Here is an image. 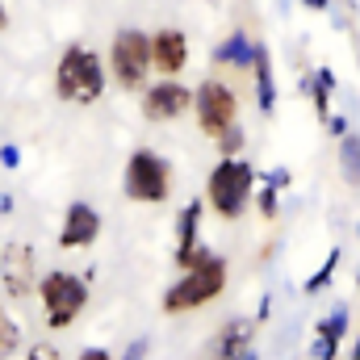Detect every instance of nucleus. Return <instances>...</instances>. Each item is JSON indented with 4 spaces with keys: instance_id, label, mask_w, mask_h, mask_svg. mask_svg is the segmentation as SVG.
I'll return each instance as SVG.
<instances>
[{
    "instance_id": "nucleus-1",
    "label": "nucleus",
    "mask_w": 360,
    "mask_h": 360,
    "mask_svg": "<svg viewBox=\"0 0 360 360\" xmlns=\"http://www.w3.org/2000/svg\"><path fill=\"white\" fill-rule=\"evenodd\" d=\"M105 84H109V72H105L96 51H89L84 42L63 46V55L55 63V96L59 101H68V105H96L105 96Z\"/></svg>"
},
{
    "instance_id": "nucleus-2",
    "label": "nucleus",
    "mask_w": 360,
    "mask_h": 360,
    "mask_svg": "<svg viewBox=\"0 0 360 360\" xmlns=\"http://www.w3.org/2000/svg\"><path fill=\"white\" fill-rule=\"evenodd\" d=\"M226 260L218 256V252H201L197 256V264L193 269L180 272V281H172L168 289H164V314H188V310H201V306H210L222 289H226Z\"/></svg>"
},
{
    "instance_id": "nucleus-3",
    "label": "nucleus",
    "mask_w": 360,
    "mask_h": 360,
    "mask_svg": "<svg viewBox=\"0 0 360 360\" xmlns=\"http://www.w3.org/2000/svg\"><path fill=\"white\" fill-rule=\"evenodd\" d=\"M252 193H256V168L248 160H239V155L235 160H218V168L205 180V201L226 222L243 218V210L252 205Z\"/></svg>"
},
{
    "instance_id": "nucleus-4",
    "label": "nucleus",
    "mask_w": 360,
    "mask_h": 360,
    "mask_svg": "<svg viewBox=\"0 0 360 360\" xmlns=\"http://www.w3.org/2000/svg\"><path fill=\"white\" fill-rule=\"evenodd\" d=\"M122 193L139 205H164L172 197V164L151 147L130 151V160L122 168Z\"/></svg>"
},
{
    "instance_id": "nucleus-5",
    "label": "nucleus",
    "mask_w": 360,
    "mask_h": 360,
    "mask_svg": "<svg viewBox=\"0 0 360 360\" xmlns=\"http://www.w3.org/2000/svg\"><path fill=\"white\" fill-rule=\"evenodd\" d=\"M38 302L46 310V327L63 331V327H72L84 314V306H89V281L76 276V272L51 269L46 276H38Z\"/></svg>"
},
{
    "instance_id": "nucleus-6",
    "label": "nucleus",
    "mask_w": 360,
    "mask_h": 360,
    "mask_svg": "<svg viewBox=\"0 0 360 360\" xmlns=\"http://www.w3.org/2000/svg\"><path fill=\"white\" fill-rule=\"evenodd\" d=\"M109 72H113V84L126 92H143L151 80V34L126 25L113 34L109 42Z\"/></svg>"
},
{
    "instance_id": "nucleus-7",
    "label": "nucleus",
    "mask_w": 360,
    "mask_h": 360,
    "mask_svg": "<svg viewBox=\"0 0 360 360\" xmlns=\"http://www.w3.org/2000/svg\"><path fill=\"white\" fill-rule=\"evenodd\" d=\"M193 109H197V126L205 139H218L239 122V96L226 80H205L193 92Z\"/></svg>"
},
{
    "instance_id": "nucleus-8",
    "label": "nucleus",
    "mask_w": 360,
    "mask_h": 360,
    "mask_svg": "<svg viewBox=\"0 0 360 360\" xmlns=\"http://www.w3.org/2000/svg\"><path fill=\"white\" fill-rule=\"evenodd\" d=\"M0 285L13 302H25L38 293V256L30 243H4L0 252Z\"/></svg>"
},
{
    "instance_id": "nucleus-9",
    "label": "nucleus",
    "mask_w": 360,
    "mask_h": 360,
    "mask_svg": "<svg viewBox=\"0 0 360 360\" xmlns=\"http://www.w3.org/2000/svg\"><path fill=\"white\" fill-rule=\"evenodd\" d=\"M193 109V89L180 80H155L143 89V117L147 122H176Z\"/></svg>"
},
{
    "instance_id": "nucleus-10",
    "label": "nucleus",
    "mask_w": 360,
    "mask_h": 360,
    "mask_svg": "<svg viewBox=\"0 0 360 360\" xmlns=\"http://www.w3.org/2000/svg\"><path fill=\"white\" fill-rule=\"evenodd\" d=\"M252 340H256V319L235 314V319H226V323L210 335V344L201 348V360H239L252 348Z\"/></svg>"
},
{
    "instance_id": "nucleus-11",
    "label": "nucleus",
    "mask_w": 360,
    "mask_h": 360,
    "mask_svg": "<svg viewBox=\"0 0 360 360\" xmlns=\"http://www.w3.org/2000/svg\"><path fill=\"white\" fill-rule=\"evenodd\" d=\"M101 239V214L89 201H72L63 210V226H59V248L63 252H84Z\"/></svg>"
},
{
    "instance_id": "nucleus-12",
    "label": "nucleus",
    "mask_w": 360,
    "mask_h": 360,
    "mask_svg": "<svg viewBox=\"0 0 360 360\" xmlns=\"http://www.w3.org/2000/svg\"><path fill=\"white\" fill-rule=\"evenodd\" d=\"M188 63V34L176 25H164L151 34V72H160L164 80H176Z\"/></svg>"
},
{
    "instance_id": "nucleus-13",
    "label": "nucleus",
    "mask_w": 360,
    "mask_h": 360,
    "mask_svg": "<svg viewBox=\"0 0 360 360\" xmlns=\"http://www.w3.org/2000/svg\"><path fill=\"white\" fill-rule=\"evenodd\" d=\"M201 218H205V205L193 197V201H184V210L176 214V269H193L197 264V256L205 252L201 248Z\"/></svg>"
},
{
    "instance_id": "nucleus-14",
    "label": "nucleus",
    "mask_w": 360,
    "mask_h": 360,
    "mask_svg": "<svg viewBox=\"0 0 360 360\" xmlns=\"http://www.w3.org/2000/svg\"><path fill=\"white\" fill-rule=\"evenodd\" d=\"M252 80H256V105H260V113L272 117L276 113V76H272L269 42H256V51H252Z\"/></svg>"
},
{
    "instance_id": "nucleus-15",
    "label": "nucleus",
    "mask_w": 360,
    "mask_h": 360,
    "mask_svg": "<svg viewBox=\"0 0 360 360\" xmlns=\"http://www.w3.org/2000/svg\"><path fill=\"white\" fill-rule=\"evenodd\" d=\"M252 51H256V42L248 38V30H243V25H235V30L222 38V46L214 51V63H222V68L231 63L235 72H252Z\"/></svg>"
},
{
    "instance_id": "nucleus-16",
    "label": "nucleus",
    "mask_w": 360,
    "mask_h": 360,
    "mask_svg": "<svg viewBox=\"0 0 360 360\" xmlns=\"http://www.w3.org/2000/svg\"><path fill=\"white\" fill-rule=\"evenodd\" d=\"M306 89H310V101H314L319 122L327 126V117H331V92H335V72H331V68H319V72L306 80Z\"/></svg>"
},
{
    "instance_id": "nucleus-17",
    "label": "nucleus",
    "mask_w": 360,
    "mask_h": 360,
    "mask_svg": "<svg viewBox=\"0 0 360 360\" xmlns=\"http://www.w3.org/2000/svg\"><path fill=\"white\" fill-rule=\"evenodd\" d=\"M340 176L348 180L352 188H360V139L356 134L340 139Z\"/></svg>"
},
{
    "instance_id": "nucleus-18",
    "label": "nucleus",
    "mask_w": 360,
    "mask_h": 360,
    "mask_svg": "<svg viewBox=\"0 0 360 360\" xmlns=\"http://www.w3.org/2000/svg\"><path fill=\"white\" fill-rule=\"evenodd\" d=\"M17 348H21V327H17V319L0 306V360L17 356Z\"/></svg>"
},
{
    "instance_id": "nucleus-19",
    "label": "nucleus",
    "mask_w": 360,
    "mask_h": 360,
    "mask_svg": "<svg viewBox=\"0 0 360 360\" xmlns=\"http://www.w3.org/2000/svg\"><path fill=\"white\" fill-rule=\"evenodd\" d=\"M340 260H344V252H340V248H331V256H327V260L319 264V272H314V276L306 281V293H323V289L331 285V276H335V269H340Z\"/></svg>"
},
{
    "instance_id": "nucleus-20",
    "label": "nucleus",
    "mask_w": 360,
    "mask_h": 360,
    "mask_svg": "<svg viewBox=\"0 0 360 360\" xmlns=\"http://www.w3.org/2000/svg\"><path fill=\"white\" fill-rule=\"evenodd\" d=\"M214 147H218V155H222V160H235V155L243 151V126L235 122L226 134H218V139H214Z\"/></svg>"
},
{
    "instance_id": "nucleus-21",
    "label": "nucleus",
    "mask_w": 360,
    "mask_h": 360,
    "mask_svg": "<svg viewBox=\"0 0 360 360\" xmlns=\"http://www.w3.org/2000/svg\"><path fill=\"white\" fill-rule=\"evenodd\" d=\"M344 331H348V310H344V306H340L331 319H323V323H319V340L340 344V340H344Z\"/></svg>"
},
{
    "instance_id": "nucleus-22",
    "label": "nucleus",
    "mask_w": 360,
    "mask_h": 360,
    "mask_svg": "<svg viewBox=\"0 0 360 360\" xmlns=\"http://www.w3.org/2000/svg\"><path fill=\"white\" fill-rule=\"evenodd\" d=\"M256 205H260V214H264V218H276V214H281V193L264 184V188H260V197H256Z\"/></svg>"
},
{
    "instance_id": "nucleus-23",
    "label": "nucleus",
    "mask_w": 360,
    "mask_h": 360,
    "mask_svg": "<svg viewBox=\"0 0 360 360\" xmlns=\"http://www.w3.org/2000/svg\"><path fill=\"white\" fill-rule=\"evenodd\" d=\"M25 360H63V352L55 348V344H30V352H25Z\"/></svg>"
},
{
    "instance_id": "nucleus-24",
    "label": "nucleus",
    "mask_w": 360,
    "mask_h": 360,
    "mask_svg": "<svg viewBox=\"0 0 360 360\" xmlns=\"http://www.w3.org/2000/svg\"><path fill=\"white\" fill-rule=\"evenodd\" d=\"M264 184L276 188V193H285V188H289V168H272L269 176H264Z\"/></svg>"
},
{
    "instance_id": "nucleus-25",
    "label": "nucleus",
    "mask_w": 360,
    "mask_h": 360,
    "mask_svg": "<svg viewBox=\"0 0 360 360\" xmlns=\"http://www.w3.org/2000/svg\"><path fill=\"white\" fill-rule=\"evenodd\" d=\"M340 356V344H331V340H314V360H335Z\"/></svg>"
},
{
    "instance_id": "nucleus-26",
    "label": "nucleus",
    "mask_w": 360,
    "mask_h": 360,
    "mask_svg": "<svg viewBox=\"0 0 360 360\" xmlns=\"http://www.w3.org/2000/svg\"><path fill=\"white\" fill-rule=\"evenodd\" d=\"M147 348H151L147 340H134V344H130V348L122 352V360H147Z\"/></svg>"
},
{
    "instance_id": "nucleus-27",
    "label": "nucleus",
    "mask_w": 360,
    "mask_h": 360,
    "mask_svg": "<svg viewBox=\"0 0 360 360\" xmlns=\"http://www.w3.org/2000/svg\"><path fill=\"white\" fill-rule=\"evenodd\" d=\"M0 164H4V168H17V164H21V151H17V147H0Z\"/></svg>"
},
{
    "instance_id": "nucleus-28",
    "label": "nucleus",
    "mask_w": 360,
    "mask_h": 360,
    "mask_svg": "<svg viewBox=\"0 0 360 360\" xmlns=\"http://www.w3.org/2000/svg\"><path fill=\"white\" fill-rule=\"evenodd\" d=\"M327 130H331L335 139H344V134H348V122H344V117H327Z\"/></svg>"
},
{
    "instance_id": "nucleus-29",
    "label": "nucleus",
    "mask_w": 360,
    "mask_h": 360,
    "mask_svg": "<svg viewBox=\"0 0 360 360\" xmlns=\"http://www.w3.org/2000/svg\"><path fill=\"white\" fill-rule=\"evenodd\" d=\"M302 8H310V13H327L331 8V0H297Z\"/></svg>"
},
{
    "instance_id": "nucleus-30",
    "label": "nucleus",
    "mask_w": 360,
    "mask_h": 360,
    "mask_svg": "<svg viewBox=\"0 0 360 360\" xmlns=\"http://www.w3.org/2000/svg\"><path fill=\"white\" fill-rule=\"evenodd\" d=\"M80 360H113V356H109L105 348H84V352H80Z\"/></svg>"
},
{
    "instance_id": "nucleus-31",
    "label": "nucleus",
    "mask_w": 360,
    "mask_h": 360,
    "mask_svg": "<svg viewBox=\"0 0 360 360\" xmlns=\"http://www.w3.org/2000/svg\"><path fill=\"white\" fill-rule=\"evenodd\" d=\"M0 214H13V197L8 193H0Z\"/></svg>"
},
{
    "instance_id": "nucleus-32",
    "label": "nucleus",
    "mask_w": 360,
    "mask_h": 360,
    "mask_svg": "<svg viewBox=\"0 0 360 360\" xmlns=\"http://www.w3.org/2000/svg\"><path fill=\"white\" fill-rule=\"evenodd\" d=\"M8 30V8H4V0H0V34Z\"/></svg>"
},
{
    "instance_id": "nucleus-33",
    "label": "nucleus",
    "mask_w": 360,
    "mask_h": 360,
    "mask_svg": "<svg viewBox=\"0 0 360 360\" xmlns=\"http://www.w3.org/2000/svg\"><path fill=\"white\" fill-rule=\"evenodd\" d=\"M239 360H260V356H256V348H248V352H243Z\"/></svg>"
},
{
    "instance_id": "nucleus-34",
    "label": "nucleus",
    "mask_w": 360,
    "mask_h": 360,
    "mask_svg": "<svg viewBox=\"0 0 360 360\" xmlns=\"http://www.w3.org/2000/svg\"><path fill=\"white\" fill-rule=\"evenodd\" d=\"M352 360H360V335H356V348H352Z\"/></svg>"
},
{
    "instance_id": "nucleus-35",
    "label": "nucleus",
    "mask_w": 360,
    "mask_h": 360,
    "mask_svg": "<svg viewBox=\"0 0 360 360\" xmlns=\"http://www.w3.org/2000/svg\"><path fill=\"white\" fill-rule=\"evenodd\" d=\"M356 281H360V272H356Z\"/></svg>"
},
{
    "instance_id": "nucleus-36",
    "label": "nucleus",
    "mask_w": 360,
    "mask_h": 360,
    "mask_svg": "<svg viewBox=\"0 0 360 360\" xmlns=\"http://www.w3.org/2000/svg\"><path fill=\"white\" fill-rule=\"evenodd\" d=\"M356 235H360V226H356Z\"/></svg>"
}]
</instances>
